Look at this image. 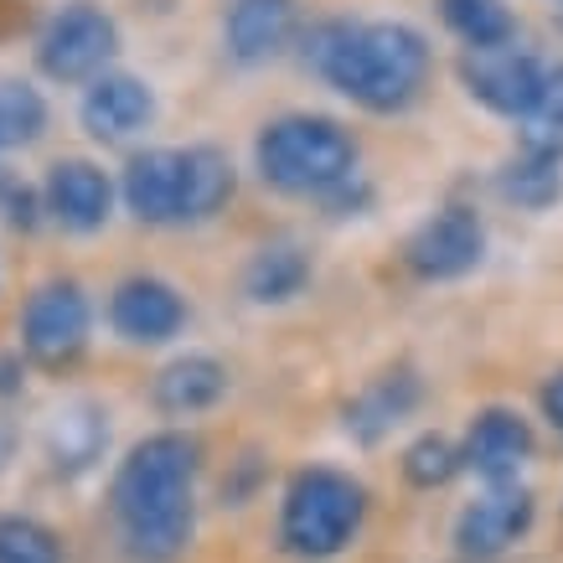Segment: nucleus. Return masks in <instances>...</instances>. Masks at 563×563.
I'll list each match as a JSON object with an SVG mask.
<instances>
[{
	"label": "nucleus",
	"mask_w": 563,
	"mask_h": 563,
	"mask_svg": "<svg viewBox=\"0 0 563 563\" xmlns=\"http://www.w3.org/2000/svg\"><path fill=\"white\" fill-rule=\"evenodd\" d=\"M538 522V496L528 486H486L476 501H465L455 517V548L465 559L492 563L501 553H512Z\"/></svg>",
	"instance_id": "obj_11"
},
{
	"label": "nucleus",
	"mask_w": 563,
	"mask_h": 563,
	"mask_svg": "<svg viewBox=\"0 0 563 563\" xmlns=\"http://www.w3.org/2000/svg\"><path fill=\"white\" fill-rule=\"evenodd\" d=\"M0 218L21 228V233H32L36 222L47 218V202H42V187L26 181L21 172H0Z\"/></svg>",
	"instance_id": "obj_27"
},
{
	"label": "nucleus",
	"mask_w": 563,
	"mask_h": 563,
	"mask_svg": "<svg viewBox=\"0 0 563 563\" xmlns=\"http://www.w3.org/2000/svg\"><path fill=\"white\" fill-rule=\"evenodd\" d=\"M538 409H543V419L563 434V367H553V373L543 377V388H538Z\"/></svg>",
	"instance_id": "obj_29"
},
{
	"label": "nucleus",
	"mask_w": 563,
	"mask_h": 563,
	"mask_svg": "<svg viewBox=\"0 0 563 563\" xmlns=\"http://www.w3.org/2000/svg\"><path fill=\"white\" fill-rule=\"evenodd\" d=\"M155 114H161V99H155L151 78L124 68H109L103 78H93L84 88V99H78V124L99 145H124V140L145 135Z\"/></svg>",
	"instance_id": "obj_12"
},
{
	"label": "nucleus",
	"mask_w": 563,
	"mask_h": 563,
	"mask_svg": "<svg viewBox=\"0 0 563 563\" xmlns=\"http://www.w3.org/2000/svg\"><path fill=\"white\" fill-rule=\"evenodd\" d=\"M109 450V409L99 398H63L42 424V455H47L52 476L78 481L103 461Z\"/></svg>",
	"instance_id": "obj_17"
},
{
	"label": "nucleus",
	"mask_w": 563,
	"mask_h": 563,
	"mask_svg": "<svg viewBox=\"0 0 563 563\" xmlns=\"http://www.w3.org/2000/svg\"><path fill=\"white\" fill-rule=\"evenodd\" d=\"M187 295L161 274H130L109 290V325L130 346H166L187 331Z\"/></svg>",
	"instance_id": "obj_10"
},
{
	"label": "nucleus",
	"mask_w": 563,
	"mask_h": 563,
	"mask_svg": "<svg viewBox=\"0 0 563 563\" xmlns=\"http://www.w3.org/2000/svg\"><path fill=\"white\" fill-rule=\"evenodd\" d=\"M88 336H93V300L73 274H52L26 295L21 306V357L26 362L63 373L88 352Z\"/></svg>",
	"instance_id": "obj_6"
},
{
	"label": "nucleus",
	"mask_w": 563,
	"mask_h": 563,
	"mask_svg": "<svg viewBox=\"0 0 563 563\" xmlns=\"http://www.w3.org/2000/svg\"><path fill=\"white\" fill-rule=\"evenodd\" d=\"M222 398H228V362L212 357V352H181L151 383V404L161 413H172V419L218 409Z\"/></svg>",
	"instance_id": "obj_18"
},
{
	"label": "nucleus",
	"mask_w": 563,
	"mask_h": 563,
	"mask_svg": "<svg viewBox=\"0 0 563 563\" xmlns=\"http://www.w3.org/2000/svg\"><path fill=\"white\" fill-rule=\"evenodd\" d=\"M419 404H424V377L413 373V367H388V373L367 377L342 404V434L352 444H362V450H373L404 419H413Z\"/></svg>",
	"instance_id": "obj_14"
},
{
	"label": "nucleus",
	"mask_w": 563,
	"mask_h": 563,
	"mask_svg": "<svg viewBox=\"0 0 563 563\" xmlns=\"http://www.w3.org/2000/svg\"><path fill=\"white\" fill-rule=\"evenodd\" d=\"M197 471L202 444L187 429H161L130 450L114 471L109 507L120 517L124 553L135 563H172L197 528Z\"/></svg>",
	"instance_id": "obj_2"
},
{
	"label": "nucleus",
	"mask_w": 563,
	"mask_h": 563,
	"mask_svg": "<svg viewBox=\"0 0 563 563\" xmlns=\"http://www.w3.org/2000/svg\"><path fill=\"white\" fill-rule=\"evenodd\" d=\"M26 383V357L21 352H0V398H16Z\"/></svg>",
	"instance_id": "obj_30"
},
{
	"label": "nucleus",
	"mask_w": 563,
	"mask_h": 563,
	"mask_svg": "<svg viewBox=\"0 0 563 563\" xmlns=\"http://www.w3.org/2000/svg\"><path fill=\"white\" fill-rule=\"evenodd\" d=\"M461 88L486 114L522 124L538 109V99H543L548 63L532 47H522V42L496 52H461Z\"/></svg>",
	"instance_id": "obj_8"
},
{
	"label": "nucleus",
	"mask_w": 563,
	"mask_h": 563,
	"mask_svg": "<svg viewBox=\"0 0 563 563\" xmlns=\"http://www.w3.org/2000/svg\"><path fill=\"white\" fill-rule=\"evenodd\" d=\"M461 471H465L461 440H450L440 429H424V434L404 450V481L419 486V492H440V486H450Z\"/></svg>",
	"instance_id": "obj_24"
},
{
	"label": "nucleus",
	"mask_w": 563,
	"mask_h": 563,
	"mask_svg": "<svg viewBox=\"0 0 563 563\" xmlns=\"http://www.w3.org/2000/svg\"><path fill=\"white\" fill-rule=\"evenodd\" d=\"M373 207H377V187H373V181H367V176H362V172H357V176H346L342 187H331V191H325V197H321V212H325V218H331V222L367 218Z\"/></svg>",
	"instance_id": "obj_28"
},
{
	"label": "nucleus",
	"mask_w": 563,
	"mask_h": 563,
	"mask_svg": "<svg viewBox=\"0 0 563 563\" xmlns=\"http://www.w3.org/2000/svg\"><path fill=\"white\" fill-rule=\"evenodd\" d=\"M553 5H559V11H563V0H553Z\"/></svg>",
	"instance_id": "obj_32"
},
{
	"label": "nucleus",
	"mask_w": 563,
	"mask_h": 563,
	"mask_svg": "<svg viewBox=\"0 0 563 563\" xmlns=\"http://www.w3.org/2000/svg\"><path fill=\"white\" fill-rule=\"evenodd\" d=\"M239 191V166L222 145H181V228H202L233 202Z\"/></svg>",
	"instance_id": "obj_20"
},
{
	"label": "nucleus",
	"mask_w": 563,
	"mask_h": 563,
	"mask_svg": "<svg viewBox=\"0 0 563 563\" xmlns=\"http://www.w3.org/2000/svg\"><path fill=\"white\" fill-rule=\"evenodd\" d=\"M496 197L517 212H548L563 202V161L553 155H532L517 151L512 161H501L496 172Z\"/></svg>",
	"instance_id": "obj_22"
},
{
	"label": "nucleus",
	"mask_w": 563,
	"mask_h": 563,
	"mask_svg": "<svg viewBox=\"0 0 563 563\" xmlns=\"http://www.w3.org/2000/svg\"><path fill=\"white\" fill-rule=\"evenodd\" d=\"M47 93L26 78H0V151H26L47 135Z\"/></svg>",
	"instance_id": "obj_23"
},
{
	"label": "nucleus",
	"mask_w": 563,
	"mask_h": 563,
	"mask_svg": "<svg viewBox=\"0 0 563 563\" xmlns=\"http://www.w3.org/2000/svg\"><path fill=\"white\" fill-rule=\"evenodd\" d=\"M0 563H63V538L26 512H0Z\"/></svg>",
	"instance_id": "obj_25"
},
{
	"label": "nucleus",
	"mask_w": 563,
	"mask_h": 563,
	"mask_svg": "<svg viewBox=\"0 0 563 563\" xmlns=\"http://www.w3.org/2000/svg\"><path fill=\"white\" fill-rule=\"evenodd\" d=\"M486 243H492V233H486V218L476 207L444 202L404 239V264L424 285H455L486 264Z\"/></svg>",
	"instance_id": "obj_7"
},
{
	"label": "nucleus",
	"mask_w": 563,
	"mask_h": 563,
	"mask_svg": "<svg viewBox=\"0 0 563 563\" xmlns=\"http://www.w3.org/2000/svg\"><path fill=\"white\" fill-rule=\"evenodd\" d=\"M32 57L47 84L88 88L93 78H103V73L114 68V57H120V21L109 16L99 0H63L42 21Z\"/></svg>",
	"instance_id": "obj_5"
},
{
	"label": "nucleus",
	"mask_w": 563,
	"mask_h": 563,
	"mask_svg": "<svg viewBox=\"0 0 563 563\" xmlns=\"http://www.w3.org/2000/svg\"><path fill=\"white\" fill-rule=\"evenodd\" d=\"M444 32L465 52H496L517 42V11L512 0H434Z\"/></svg>",
	"instance_id": "obj_21"
},
{
	"label": "nucleus",
	"mask_w": 563,
	"mask_h": 563,
	"mask_svg": "<svg viewBox=\"0 0 563 563\" xmlns=\"http://www.w3.org/2000/svg\"><path fill=\"white\" fill-rule=\"evenodd\" d=\"M300 42V0H228L222 52L233 68H269Z\"/></svg>",
	"instance_id": "obj_13"
},
{
	"label": "nucleus",
	"mask_w": 563,
	"mask_h": 563,
	"mask_svg": "<svg viewBox=\"0 0 563 563\" xmlns=\"http://www.w3.org/2000/svg\"><path fill=\"white\" fill-rule=\"evenodd\" d=\"M300 63L367 114H404L419 103L434 68V47L413 21L393 16H321L300 26Z\"/></svg>",
	"instance_id": "obj_1"
},
{
	"label": "nucleus",
	"mask_w": 563,
	"mask_h": 563,
	"mask_svg": "<svg viewBox=\"0 0 563 563\" xmlns=\"http://www.w3.org/2000/svg\"><path fill=\"white\" fill-rule=\"evenodd\" d=\"M532 450H538L532 424L517 409H501V404L481 409L461 434L465 471H476L486 486H512L522 476V465L532 461Z\"/></svg>",
	"instance_id": "obj_15"
},
{
	"label": "nucleus",
	"mask_w": 563,
	"mask_h": 563,
	"mask_svg": "<svg viewBox=\"0 0 563 563\" xmlns=\"http://www.w3.org/2000/svg\"><path fill=\"white\" fill-rule=\"evenodd\" d=\"M42 202H47V218L63 228V233H103L114 207H120V181L103 172L99 161H84V155H63L52 161L47 176H42Z\"/></svg>",
	"instance_id": "obj_9"
},
{
	"label": "nucleus",
	"mask_w": 563,
	"mask_h": 563,
	"mask_svg": "<svg viewBox=\"0 0 563 563\" xmlns=\"http://www.w3.org/2000/svg\"><path fill=\"white\" fill-rule=\"evenodd\" d=\"M367 522V486L336 465L295 471L279 496V548L300 563H325L357 543Z\"/></svg>",
	"instance_id": "obj_4"
},
{
	"label": "nucleus",
	"mask_w": 563,
	"mask_h": 563,
	"mask_svg": "<svg viewBox=\"0 0 563 563\" xmlns=\"http://www.w3.org/2000/svg\"><path fill=\"white\" fill-rule=\"evenodd\" d=\"M124 212L145 228H181V145H145L120 172Z\"/></svg>",
	"instance_id": "obj_16"
},
{
	"label": "nucleus",
	"mask_w": 563,
	"mask_h": 563,
	"mask_svg": "<svg viewBox=\"0 0 563 563\" xmlns=\"http://www.w3.org/2000/svg\"><path fill=\"white\" fill-rule=\"evenodd\" d=\"M254 172L264 187L285 197L321 202L331 187L362 172L357 135L331 114H279L254 135Z\"/></svg>",
	"instance_id": "obj_3"
},
{
	"label": "nucleus",
	"mask_w": 563,
	"mask_h": 563,
	"mask_svg": "<svg viewBox=\"0 0 563 563\" xmlns=\"http://www.w3.org/2000/svg\"><path fill=\"white\" fill-rule=\"evenodd\" d=\"M517 135H522V151L563 161V68H548L543 99H538L528 120L517 124Z\"/></svg>",
	"instance_id": "obj_26"
},
{
	"label": "nucleus",
	"mask_w": 563,
	"mask_h": 563,
	"mask_svg": "<svg viewBox=\"0 0 563 563\" xmlns=\"http://www.w3.org/2000/svg\"><path fill=\"white\" fill-rule=\"evenodd\" d=\"M16 444H21V429L11 424L5 413H0V471H5V465L16 461Z\"/></svg>",
	"instance_id": "obj_31"
},
{
	"label": "nucleus",
	"mask_w": 563,
	"mask_h": 563,
	"mask_svg": "<svg viewBox=\"0 0 563 563\" xmlns=\"http://www.w3.org/2000/svg\"><path fill=\"white\" fill-rule=\"evenodd\" d=\"M310 279H316V264H310L300 239L258 243L254 254L243 258V274H239L243 295L254 306H290V300H300L310 290Z\"/></svg>",
	"instance_id": "obj_19"
}]
</instances>
